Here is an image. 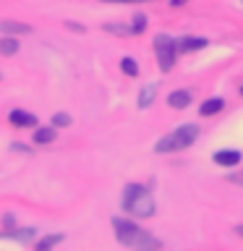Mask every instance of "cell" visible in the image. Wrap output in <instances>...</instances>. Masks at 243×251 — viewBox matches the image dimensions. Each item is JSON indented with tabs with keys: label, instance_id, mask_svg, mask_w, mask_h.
<instances>
[{
	"label": "cell",
	"instance_id": "obj_1",
	"mask_svg": "<svg viewBox=\"0 0 243 251\" xmlns=\"http://www.w3.org/2000/svg\"><path fill=\"white\" fill-rule=\"evenodd\" d=\"M113 230H115L118 243H123L128 251H160L162 249L160 238H154L152 233H146L144 227H139L133 220L115 217L113 220Z\"/></svg>",
	"mask_w": 243,
	"mask_h": 251
},
{
	"label": "cell",
	"instance_id": "obj_14",
	"mask_svg": "<svg viewBox=\"0 0 243 251\" xmlns=\"http://www.w3.org/2000/svg\"><path fill=\"white\" fill-rule=\"evenodd\" d=\"M154 94H157V86H154V84H149V86H146V89H144V92H141V94H139V107H141V110H144V107H149V105H152V100H154Z\"/></svg>",
	"mask_w": 243,
	"mask_h": 251
},
{
	"label": "cell",
	"instance_id": "obj_13",
	"mask_svg": "<svg viewBox=\"0 0 243 251\" xmlns=\"http://www.w3.org/2000/svg\"><path fill=\"white\" fill-rule=\"evenodd\" d=\"M222 107H225V102L219 100V97H215V100H207V102H204V105L199 107V113H201V115H215V113H219Z\"/></svg>",
	"mask_w": 243,
	"mask_h": 251
},
{
	"label": "cell",
	"instance_id": "obj_19",
	"mask_svg": "<svg viewBox=\"0 0 243 251\" xmlns=\"http://www.w3.org/2000/svg\"><path fill=\"white\" fill-rule=\"evenodd\" d=\"M3 225H5V230H13V225H16L13 215H5V217H3Z\"/></svg>",
	"mask_w": 243,
	"mask_h": 251
},
{
	"label": "cell",
	"instance_id": "obj_24",
	"mask_svg": "<svg viewBox=\"0 0 243 251\" xmlns=\"http://www.w3.org/2000/svg\"><path fill=\"white\" fill-rule=\"evenodd\" d=\"M241 92H243V86H241Z\"/></svg>",
	"mask_w": 243,
	"mask_h": 251
},
{
	"label": "cell",
	"instance_id": "obj_11",
	"mask_svg": "<svg viewBox=\"0 0 243 251\" xmlns=\"http://www.w3.org/2000/svg\"><path fill=\"white\" fill-rule=\"evenodd\" d=\"M63 241V235L60 233H52V235H45V238H39L37 243H34V251H52L58 243Z\"/></svg>",
	"mask_w": 243,
	"mask_h": 251
},
{
	"label": "cell",
	"instance_id": "obj_23",
	"mask_svg": "<svg viewBox=\"0 0 243 251\" xmlns=\"http://www.w3.org/2000/svg\"><path fill=\"white\" fill-rule=\"evenodd\" d=\"M128 3H141V0H128Z\"/></svg>",
	"mask_w": 243,
	"mask_h": 251
},
{
	"label": "cell",
	"instance_id": "obj_7",
	"mask_svg": "<svg viewBox=\"0 0 243 251\" xmlns=\"http://www.w3.org/2000/svg\"><path fill=\"white\" fill-rule=\"evenodd\" d=\"M175 45H178L180 52H194V50H204V47H207V39L204 37H183Z\"/></svg>",
	"mask_w": 243,
	"mask_h": 251
},
{
	"label": "cell",
	"instance_id": "obj_16",
	"mask_svg": "<svg viewBox=\"0 0 243 251\" xmlns=\"http://www.w3.org/2000/svg\"><path fill=\"white\" fill-rule=\"evenodd\" d=\"M146 29V16H136L133 19V26H131V34H141Z\"/></svg>",
	"mask_w": 243,
	"mask_h": 251
},
{
	"label": "cell",
	"instance_id": "obj_10",
	"mask_svg": "<svg viewBox=\"0 0 243 251\" xmlns=\"http://www.w3.org/2000/svg\"><path fill=\"white\" fill-rule=\"evenodd\" d=\"M55 141V128L52 126H39V128H34V144H52Z\"/></svg>",
	"mask_w": 243,
	"mask_h": 251
},
{
	"label": "cell",
	"instance_id": "obj_9",
	"mask_svg": "<svg viewBox=\"0 0 243 251\" xmlns=\"http://www.w3.org/2000/svg\"><path fill=\"white\" fill-rule=\"evenodd\" d=\"M215 162L222 165V168H235V165L241 162V152H230V149L217 152V154H215Z\"/></svg>",
	"mask_w": 243,
	"mask_h": 251
},
{
	"label": "cell",
	"instance_id": "obj_22",
	"mask_svg": "<svg viewBox=\"0 0 243 251\" xmlns=\"http://www.w3.org/2000/svg\"><path fill=\"white\" fill-rule=\"evenodd\" d=\"M238 233H241V235H243V225H241V227H238Z\"/></svg>",
	"mask_w": 243,
	"mask_h": 251
},
{
	"label": "cell",
	"instance_id": "obj_5",
	"mask_svg": "<svg viewBox=\"0 0 243 251\" xmlns=\"http://www.w3.org/2000/svg\"><path fill=\"white\" fill-rule=\"evenodd\" d=\"M8 121H11V126H16V128H34L37 115L26 113V110H13V113L8 115Z\"/></svg>",
	"mask_w": 243,
	"mask_h": 251
},
{
	"label": "cell",
	"instance_id": "obj_18",
	"mask_svg": "<svg viewBox=\"0 0 243 251\" xmlns=\"http://www.w3.org/2000/svg\"><path fill=\"white\" fill-rule=\"evenodd\" d=\"M227 180H230V183H235V186H243V170H241V173H230V176H227Z\"/></svg>",
	"mask_w": 243,
	"mask_h": 251
},
{
	"label": "cell",
	"instance_id": "obj_17",
	"mask_svg": "<svg viewBox=\"0 0 243 251\" xmlns=\"http://www.w3.org/2000/svg\"><path fill=\"white\" fill-rule=\"evenodd\" d=\"M52 126H58V128H63V126H71V115H68V113H55V115H52Z\"/></svg>",
	"mask_w": 243,
	"mask_h": 251
},
{
	"label": "cell",
	"instance_id": "obj_15",
	"mask_svg": "<svg viewBox=\"0 0 243 251\" xmlns=\"http://www.w3.org/2000/svg\"><path fill=\"white\" fill-rule=\"evenodd\" d=\"M121 71L125 76H139V66H136V60H133V58H123L121 60Z\"/></svg>",
	"mask_w": 243,
	"mask_h": 251
},
{
	"label": "cell",
	"instance_id": "obj_3",
	"mask_svg": "<svg viewBox=\"0 0 243 251\" xmlns=\"http://www.w3.org/2000/svg\"><path fill=\"white\" fill-rule=\"evenodd\" d=\"M196 136H199V128H196L194 123H186V126H180V128H175L172 133H168V136H162L160 141L154 144V152H180V149H186V147H191Z\"/></svg>",
	"mask_w": 243,
	"mask_h": 251
},
{
	"label": "cell",
	"instance_id": "obj_12",
	"mask_svg": "<svg viewBox=\"0 0 243 251\" xmlns=\"http://www.w3.org/2000/svg\"><path fill=\"white\" fill-rule=\"evenodd\" d=\"M19 39L16 37H0V55H5V58H11V55L19 52Z\"/></svg>",
	"mask_w": 243,
	"mask_h": 251
},
{
	"label": "cell",
	"instance_id": "obj_8",
	"mask_svg": "<svg viewBox=\"0 0 243 251\" xmlns=\"http://www.w3.org/2000/svg\"><path fill=\"white\" fill-rule=\"evenodd\" d=\"M168 105H170V107H175V110H183L186 105H191V92H186V89L172 92L170 97H168Z\"/></svg>",
	"mask_w": 243,
	"mask_h": 251
},
{
	"label": "cell",
	"instance_id": "obj_20",
	"mask_svg": "<svg viewBox=\"0 0 243 251\" xmlns=\"http://www.w3.org/2000/svg\"><path fill=\"white\" fill-rule=\"evenodd\" d=\"M66 26H68V29H73V31H84L81 24H73V21H66Z\"/></svg>",
	"mask_w": 243,
	"mask_h": 251
},
{
	"label": "cell",
	"instance_id": "obj_21",
	"mask_svg": "<svg viewBox=\"0 0 243 251\" xmlns=\"http://www.w3.org/2000/svg\"><path fill=\"white\" fill-rule=\"evenodd\" d=\"M183 3H186V0H170V5H172V8H175V5H183Z\"/></svg>",
	"mask_w": 243,
	"mask_h": 251
},
{
	"label": "cell",
	"instance_id": "obj_6",
	"mask_svg": "<svg viewBox=\"0 0 243 251\" xmlns=\"http://www.w3.org/2000/svg\"><path fill=\"white\" fill-rule=\"evenodd\" d=\"M29 31H31L29 24H19V21H0V34H3V37L29 34Z\"/></svg>",
	"mask_w": 243,
	"mask_h": 251
},
{
	"label": "cell",
	"instance_id": "obj_4",
	"mask_svg": "<svg viewBox=\"0 0 243 251\" xmlns=\"http://www.w3.org/2000/svg\"><path fill=\"white\" fill-rule=\"evenodd\" d=\"M154 52H157V63H160V68L168 74V71L175 66V55H178L175 39H170L168 34H157L154 37Z\"/></svg>",
	"mask_w": 243,
	"mask_h": 251
},
{
	"label": "cell",
	"instance_id": "obj_2",
	"mask_svg": "<svg viewBox=\"0 0 243 251\" xmlns=\"http://www.w3.org/2000/svg\"><path fill=\"white\" fill-rule=\"evenodd\" d=\"M123 209L133 217H152L157 207H154V199H152L146 186L128 183L123 191Z\"/></svg>",
	"mask_w": 243,
	"mask_h": 251
}]
</instances>
